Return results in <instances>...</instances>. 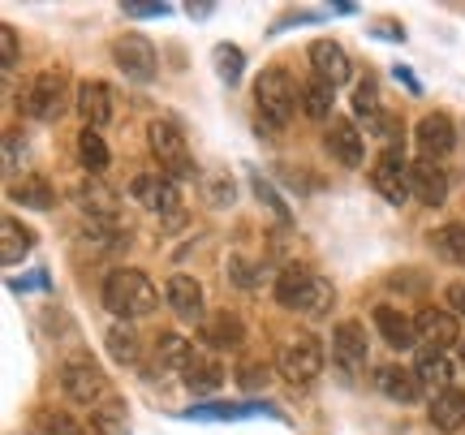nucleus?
Listing matches in <instances>:
<instances>
[{
    "label": "nucleus",
    "instance_id": "obj_1",
    "mask_svg": "<svg viewBox=\"0 0 465 435\" xmlns=\"http://www.w3.org/2000/svg\"><path fill=\"white\" fill-rule=\"evenodd\" d=\"M104 306H108L116 319H143L160 306V289L151 285L138 268H116V272H108V281H104Z\"/></svg>",
    "mask_w": 465,
    "mask_h": 435
},
{
    "label": "nucleus",
    "instance_id": "obj_2",
    "mask_svg": "<svg viewBox=\"0 0 465 435\" xmlns=\"http://www.w3.org/2000/svg\"><path fill=\"white\" fill-rule=\"evenodd\" d=\"M332 281H323V276L298 268V263L284 268L281 281H276V302L289 306V311H302V315H323L332 306Z\"/></svg>",
    "mask_w": 465,
    "mask_h": 435
},
{
    "label": "nucleus",
    "instance_id": "obj_3",
    "mask_svg": "<svg viewBox=\"0 0 465 435\" xmlns=\"http://www.w3.org/2000/svg\"><path fill=\"white\" fill-rule=\"evenodd\" d=\"M298 100H302V91L293 86V78H289L284 69H263V74H259V83H254V104H259V125H263V130L289 125Z\"/></svg>",
    "mask_w": 465,
    "mask_h": 435
},
{
    "label": "nucleus",
    "instance_id": "obj_4",
    "mask_svg": "<svg viewBox=\"0 0 465 435\" xmlns=\"http://www.w3.org/2000/svg\"><path fill=\"white\" fill-rule=\"evenodd\" d=\"M65 74L61 69H44V74H35L31 83L22 86V113L35 121H56L65 113Z\"/></svg>",
    "mask_w": 465,
    "mask_h": 435
},
{
    "label": "nucleus",
    "instance_id": "obj_5",
    "mask_svg": "<svg viewBox=\"0 0 465 435\" xmlns=\"http://www.w3.org/2000/svg\"><path fill=\"white\" fill-rule=\"evenodd\" d=\"M276 371H281L289 384H311L319 371H323V345L315 336H293L281 345V358H276Z\"/></svg>",
    "mask_w": 465,
    "mask_h": 435
},
{
    "label": "nucleus",
    "instance_id": "obj_6",
    "mask_svg": "<svg viewBox=\"0 0 465 435\" xmlns=\"http://www.w3.org/2000/svg\"><path fill=\"white\" fill-rule=\"evenodd\" d=\"M61 388H65L69 401L91 405V410L100 401H108V380H104V371L91 358H69L61 367Z\"/></svg>",
    "mask_w": 465,
    "mask_h": 435
},
{
    "label": "nucleus",
    "instance_id": "obj_7",
    "mask_svg": "<svg viewBox=\"0 0 465 435\" xmlns=\"http://www.w3.org/2000/svg\"><path fill=\"white\" fill-rule=\"evenodd\" d=\"M147 143L155 151V160L164 164L168 177H194V164H190V147H185V134L173 125V121H151Z\"/></svg>",
    "mask_w": 465,
    "mask_h": 435
},
{
    "label": "nucleus",
    "instance_id": "obj_8",
    "mask_svg": "<svg viewBox=\"0 0 465 435\" xmlns=\"http://www.w3.org/2000/svg\"><path fill=\"white\" fill-rule=\"evenodd\" d=\"M371 185H375L388 203L401 207V203L414 194V185H410V160H405L397 147H388L380 160H375V168H371Z\"/></svg>",
    "mask_w": 465,
    "mask_h": 435
},
{
    "label": "nucleus",
    "instance_id": "obj_9",
    "mask_svg": "<svg viewBox=\"0 0 465 435\" xmlns=\"http://www.w3.org/2000/svg\"><path fill=\"white\" fill-rule=\"evenodd\" d=\"M113 56L130 83H151L155 78V44L143 39V35H121L113 44Z\"/></svg>",
    "mask_w": 465,
    "mask_h": 435
},
{
    "label": "nucleus",
    "instance_id": "obj_10",
    "mask_svg": "<svg viewBox=\"0 0 465 435\" xmlns=\"http://www.w3.org/2000/svg\"><path fill=\"white\" fill-rule=\"evenodd\" d=\"M311 69H315L319 83H328L336 91L341 83H349V74H353V65H349V52L336 44V39H315L311 44Z\"/></svg>",
    "mask_w": 465,
    "mask_h": 435
},
{
    "label": "nucleus",
    "instance_id": "obj_11",
    "mask_svg": "<svg viewBox=\"0 0 465 435\" xmlns=\"http://www.w3.org/2000/svg\"><path fill=\"white\" fill-rule=\"evenodd\" d=\"M414 328H418V341H427V350H440V353L449 350V345H457V336H461L457 315L452 311H435V306L418 311Z\"/></svg>",
    "mask_w": 465,
    "mask_h": 435
},
{
    "label": "nucleus",
    "instance_id": "obj_12",
    "mask_svg": "<svg viewBox=\"0 0 465 435\" xmlns=\"http://www.w3.org/2000/svg\"><path fill=\"white\" fill-rule=\"evenodd\" d=\"M130 199H138L147 212H173L177 207V185L168 173H138L130 182Z\"/></svg>",
    "mask_w": 465,
    "mask_h": 435
},
{
    "label": "nucleus",
    "instance_id": "obj_13",
    "mask_svg": "<svg viewBox=\"0 0 465 435\" xmlns=\"http://www.w3.org/2000/svg\"><path fill=\"white\" fill-rule=\"evenodd\" d=\"M418 147H422V155L427 160H440V155H449L452 147H457V130H452V117H444V113H427V117L418 121Z\"/></svg>",
    "mask_w": 465,
    "mask_h": 435
},
{
    "label": "nucleus",
    "instance_id": "obj_14",
    "mask_svg": "<svg viewBox=\"0 0 465 435\" xmlns=\"http://www.w3.org/2000/svg\"><path fill=\"white\" fill-rule=\"evenodd\" d=\"M410 185H414V199L427 203V207H440V203L449 199V177H444V168L435 164V160H414L410 164Z\"/></svg>",
    "mask_w": 465,
    "mask_h": 435
},
{
    "label": "nucleus",
    "instance_id": "obj_15",
    "mask_svg": "<svg viewBox=\"0 0 465 435\" xmlns=\"http://www.w3.org/2000/svg\"><path fill=\"white\" fill-rule=\"evenodd\" d=\"M78 113H83L86 130H100L113 121V86L100 83V78H91V83L78 86Z\"/></svg>",
    "mask_w": 465,
    "mask_h": 435
},
{
    "label": "nucleus",
    "instance_id": "obj_16",
    "mask_svg": "<svg viewBox=\"0 0 465 435\" xmlns=\"http://www.w3.org/2000/svg\"><path fill=\"white\" fill-rule=\"evenodd\" d=\"M332 358L345 371H362L366 367V332H362V323H353V319L336 323V332H332Z\"/></svg>",
    "mask_w": 465,
    "mask_h": 435
},
{
    "label": "nucleus",
    "instance_id": "obj_17",
    "mask_svg": "<svg viewBox=\"0 0 465 435\" xmlns=\"http://www.w3.org/2000/svg\"><path fill=\"white\" fill-rule=\"evenodd\" d=\"M380 392L397 405H418L422 401V380L414 367H380Z\"/></svg>",
    "mask_w": 465,
    "mask_h": 435
},
{
    "label": "nucleus",
    "instance_id": "obj_18",
    "mask_svg": "<svg viewBox=\"0 0 465 435\" xmlns=\"http://www.w3.org/2000/svg\"><path fill=\"white\" fill-rule=\"evenodd\" d=\"M328 151H332V160H336V164L358 168V164L366 160L362 130H353L349 121H332V130H328Z\"/></svg>",
    "mask_w": 465,
    "mask_h": 435
},
{
    "label": "nucleus",
    "instance_id": "obj_19",
    "mask_svg": "<svg viewBox=\"0 0 465 435\" xmlns=\"http://www.w3.org/2000/svg\"><path fill=\"white\" fill-rule=\"evenodd\" d=\"M375 328H380V336L392 345V350H410L418 341V328L410 315H401L397 306H375Z\"/></svg>",
    "mask_w": 465,
    "mask_h": 435
},
{
    "label": "nucleus",
    "instance_id": "obj_20",
    "mask_svg": "<svg viewBox=\"0 0 465 435\" xmlns=\"http://www.w3.org/2000/svg\"><path fill=\"white\" fill-rule=\"evenodd\" d=\"M164 298H168V306H173V315H182V319L203 315V285L194 276H173L164 285Z\"/></svg>",
    "mask_w": 465,
    "mask_h": 435
},
{
    "label": "nucleus",
    "instance_id": "obj_21",
    "mask_svg": "<svg viewBox=\"0 0 465 435\" xmlns=\"http://www.w3.org/2000/svg\"><path fill=\"white\" fill-rule=\"evenodd\" d=\"M31 246H35V233L22 224V220H14V216H5L0 220V263H22L26 254H31Z\"/></svg>",
    "mask_w": 465,
    "mask_h": 435
},
{
    "label": "nucleus",
    "instance_id": "obj_22",
    "mask_svg": "<svg viewBox=\"0 0 465 435\" xmlns=\"http://www.w3.org/2000/svg\"><path fill=\"white\" fill-rule=\"evenodd\" d=\"M203 341H207L212 350H237V345L246 341V323L237 315H229V311H220V315H212L203 323Z\"/></svg>",
    "mask_w": 465,
    "mask_h": 435
},
{
    "label": "nucleus",
    "instance_id": "obj_23",
    "mask_svg": "<svg viewBox=\"0 0 465 435\" xmlns=\"http://www.w3.org/2000/svg\"><path fill=\"white\" fill-rule=\"evenodd\" d=\"M190 358H194V350H190V341L177 332H164L160 336V345H155V375H173V371L190 367Z\"/></svg>",
    "mask_w": 465,
    "mask_h": 435
},
{
    "label": "nucleus",
    "instance_id": "obj_24",
    "mask_svg": "<svg viewBox=\"0 0 465 435\" xmlns=\"http://www.w3.org/2000/svg\"><path fill=\"white\" fill-rule=\"evenodd\" d=\"M431 422L435 431H461L465 427V392L461 388H449L431 401Z\"/></svg>",
    "mask_w": 465,
    "mask_h": 435
},
{
    "label": "nucleus",
    "instance_id": "obj_25",
    "mask_svg": "<svg viewBox=\"0 0 465 435\" xmlns=\"http://www.w3.org/2000/svg\"><path fill=\"white\" fill-rule=\"evenodd\" d=\"M414 371H418V380H422V388H431L435 397H440V392H449L452 367H449V358H444L440 350H422V353H418Z\"/></svg>",
    "mask_w": 465,
    "mask_h": 435
},
{
    "label": "nucleus",
    "instance_id": "obj_26",
    "mask_svg": "<svg viewBox=\"0 0 465 435\" xmlns=\"http://www.w3.org/2000/svg\"><path fill=\"white\" fill-rule=\"evenodd\" d=\"M185 384L194 388V392H212V388L224 384V367H220L216 358H207V353H194L190 367H185Z\"/></svg>",
    "mask_w": 465,
    "mask_h": 435
},
{
    "label": "nucleus",
    "instance_id": "obj_27",
    "mask_svg": "<svg viewBox=\"0 0 465 435\" xmlns=\"http://www.w3.org/2000/svg\"><path fill=\"white\" fill-rule=\"evenodd\" d=\"M91 431L95 435H125L130 431V422H125V405L121 401H100L95 410H91Z\"/></svg>",
    "mask_w": 465,
    "mask_h": 435
},
{
    "label": "nucleus",
    "instance_id": "obj_28",
    "mask_svg": "<svg viewBox=\"0 0 465 435\" xmlns=\"http://www.w3.org/2000/svg\"><path fill=\"white\" fill-rule=\"evenodd\" d=\"M9 194H14L22 207H35V212H48L52 199H56V194H52V185L44 182V177H22V182L9 190Z\"/></svg>",
    "mask_w": 465,
    "mask_h": 435
},
{
    "label": "nucleus",
    "instance_id": "obj_29",
    "mask_svg": "<svg viewBox=\"0 0 465 435\" xmlns=\"http://www.w3.org/2000/svg\"><path fill=\"white\" fill-rule=\"evenodd\" d=\"M78 160H83L86 173H104L108 168V147H104L100 130H83L78 134Z\"/></svg>",
    "mask_w": 465,
    "mask_h": 435
},
{
    "label": "nucleus",
    "instance_id": "obj_30",
    "mask_svg": "<svg viewBox=\"0 0 465 435\" xmlns=\"http://www.w3.org/2000/svg\"><path fill=\"white\" fill-rule=\"evenodd\" d=\"M302 108H306V117H315V121H328L332 117V86L328 83H306L302 86Z\"/></svg>",
    "mask_w": 465,
    "mask_h": 435
},
{
    "label": "nucleus",
    "instance_id": "obj_31",
    "mask_svg": "<svg viewBox=\"0 0 465 435\" xmlns=\"http://www.w3.org/2000/svg\"><path fill=\"white\" fill-rule=\"evenodd\" d=\"M435 251L444 254V259H452V263H465V224H440L431 233Z\"/></svg>",
    "mask_w": 465,
    "mask_h": 435
},
{
    "label": "nucleus",
    "instance_id": "obj_32",
    "mask_svg": "<svg viewBox=\"0 0 465 435\" xmlns=\"http://www.w3.org/2000/svg\"><path fill=\"white\" fill-rule=\"evenodd\" d=\"M254 414H272L267 405H194L190 410V419H212V422H220V419H254Z\"/></svg>",
    "mask_w": 465,
    "mask_h": 435
},
{
    "label": "nucleus",
    "instance_id": "obj_33",
    "mask_svg": "<svg viewBox=\"0 0 465 435\" xmlns=\"http://www.w3.org/2000/svg\"><path fill=\"white\" fill-rule=\"evenodd\" d=\"M108 353H113V362H121V367H134L138 362V336L125 323L108 328Z\"/></svg>",
    "mask_w": 465,
    "mask_h": 435
},
{
    "label": "nucleus",
    "instance_id": "obj_34",
    "mask_svg": "<svg viewBox=\"0 0 465 435\" xmlns=\"http://www.w3.org/2000/svg\"><path fill=\"white\" fill-rule=\"evenodd\" d=\"M78 199H83V207L91 212V216H104V220H113L116 216V203H113V194L104 190L100 182H86V185H78Z\"/></svg>",
    "mask_w": 465,
    "mask_h": 435
},
{
    "label": "nucleus",
    "instance_id": "obj_35",
    "mask_svg": "<svg viewBox=\"0 0 465 435\" xmlns=\"http://www.w3.org/2000/svg\"><path fill=\"white\" fill-rule=\"evenodd\" d=\"M39 431H48V435H86L78 422L69 419V414H61V410H39Z\"/></svg>",
    "mask_w": 465,
    "mask_h": 435
},
{
    "label": "nucleus",
    "instance_id": "obj_36",
    "mask_svg": "<svg viewBox=\"0 0 465 435\" xmlns=\"http://www.w3.org/2000/svg\"><path fill=\"white\" fill-rule=\"evenodd\" d=\"M216 69H220V78L224 83H237L242 78V48H232V44H220L216 48Z\"/></svg>",
    "mask_w": 465,
    "mask_h": 435
},
{
    "label": "nucleus",
    "instance_id": "obj_37",
    "mask_svg": "<svg viewBox=\"0 0 465 435\" xmlns=\"http://www.w3.org/2000/svg\"><path fill=\"white\" fill-rule=\"evenodd\" d=\"M353 113H358V117H366V125H371V121H380V117H383L380 95H375V86H371V83H362V86H358V95H353Z\"/></svg>",
    "mask_w": 465,
    "mask_h": 435
},
{
    "label": "nucleus",
    "instance_id": "obj_38",
    "mask_svg": "<svg viewBox=\"0 0 465 435\" xmlns=\"http://www.w3.org/2000/svg\"><path fill=\"white\" fill-rule=\"evenodd\" d=\"M250 185H254V194H259V199H263L267 207H272V212H276V220H281V224H289V220H293V212H289V207H284V199H281V194H276V190H272V185L263 182V177H259V173H254V177H250Z\"/></svg>",
    "mask_w": 465,
    "mask_h": 435
},
{
    "label": "nucleus",
    "instance_id": "obj_39",
    "mask_svg": "<svg viewBox=\"0 0 465 435\" xmlns=\"http://www.w3.org/2000/svg\"><path fill=\"white\" fill-rule=\"evenodd\" d=\"M203 185H207V199L216 203V207L232 203V182L224 177V173H207V177H203Z\"/></svg>",
    "mask_w": 465,
    "mask_h": 435
},
{
    "label": "nucleus",
    "instance_id": "obj_40",
    "mask_svg": "<svg viewBox=\"0 0 465 435\" xmlns=\"http://www.w3.org/2000/svg\"><path fill=\"white\" fill-rule=\"evenodd\" d=\"M17 61V35H14V26H0V65L9 69Z\"/></svg>",
    "mask_w": 465,
    "mask_h": 435
},
{
    "label": "nucleus",
    "instance_id": "obj_41",
    "mask_svg": "<svg viewBox=\"0 0 465 435\" xmlns=\"http://www.w3.org/2000/svg\"><path fill=\"white\" fill-rule=\"evenodd\" d=\"M444 298H449L452 315H457V319H465V281H452V285L444 289Z\"/></svg>",
    "mask_w": 465,
    "mask_h": 435
},
{
    "label": "nucleus",
    "instance_id": "obj_42",
    "mask_svg": "<svg viewBox=\"0 0 465 435\" xmlns=\"http://www.w3.org/2000/svg\"><path fill=\"white\" fill-rule=\"evenodd\" d=\"M125 14L130 17H164L168 5H125Z\"/></svg>",
    "mask_w": 465,
    "mask_h": 435
},
{
    "label": "nucleus",
    "instance_id": "obj_43",
    "mask_svg": "<svg viewBox=\"0 0 465 435\" xmlns=\"http://www.w3.org/2000/svg\"><path fill=\"white\" fill-rule=\"evenodd\" d=\"M263 380H267V375H259V367H254V362H250V367H242V384H246V388H259Z\"/></svg>",
    "mask_w": 465,
    "mask_h": 435
},
{
    "label": "nucleus",
    "instance_id": "obj_44",
    "mask_svg": "<svg viewBox=\"0 0 465 435\" xmlns=\"http://www.w3.org/2000/svg\"><path fill=\"white\" fill-rule=\"evenodd\" d=\"M461 367H465V345H461Z\"/></svg>",
    "mask_w": 465,
    "mask_h": 435
}]
</instances>
